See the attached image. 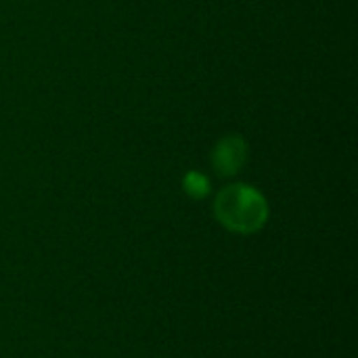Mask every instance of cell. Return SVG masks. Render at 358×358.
Instances as JSON below:
<instances>
[{"label": "cell", "mask_w": 358, "mask_h": 358, "mask_svg": "<svg viewBox=\"0 0 358 358\" xmlns=\"http://www.w3.org/2000/svg\"><path fill=\"white\" fill-rule=\"evenodd\" d=\"M182 189L189 197L201 199L210 193V180L201 172H187L182 178Z\"/></svg>", "instance_id": "cell-3"}, {"label": "cell", "mask_w": 358, "mask_h": 358, "mask_svg": "<svg viewBox=\"0 0 358 358\" xmlns=\"http://www.w3.org/2000/svg\"><path fill=\"white\" fill-rule=\"evenodd\" d=\"M248 162V143L241 136L229 134L220 138L212 151V166L218 176H235Z\"/></svg>", "instance_id": "cell-2"}, {"label": "cell", "mask_w": 358, "mask_h": 358, "mask_svg": "<svg viewBox=\"0 0 358 358\" xmlns=\"http://www.w3.org/2000/svg\"><path fill=\"white\" fill-rule=\"evenodd\" d=\"M214 214L222 227L245 235L264 227L268 218V206L260 191L250 185L235 182L218 193L214 201Z\"/></svg>", "instance_id": "cell-1"}]
</instances>
